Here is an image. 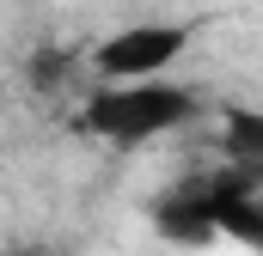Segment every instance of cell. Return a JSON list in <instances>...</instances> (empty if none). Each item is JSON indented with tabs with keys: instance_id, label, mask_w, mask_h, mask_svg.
<instances>
[{
	"instance_id": "obj_1",
	"label": "cell",
	"mask_w": 263,
	"mask_h": 256,
	"mask_svg": "<svg viewBox=\"0 0 263 256\" xmlns=\"http://www.w3.org/2000/svg\"><path fill=\"white\" fill-rule=\"evenodd\" d=\"M196 116V92L153 73V79H92L86 104H80V128L117 146H141L159 140L172 128H184Z\"/></svg>"
},
{
	"instance_id": "obj_2",
	"label": "cell",
	"mask_w": 263,
	"mask_h": 256,
	"mask_svg": "<svg viewBox=\"0 0 263 256\" xmlns=\"http://www.w3.org/2000/svg\"><path fill=\"white\" fill-rule=\"evenodd\" d=\"M153 226L165 238H178V244H208L220 232H233V238L251 244L257 226H263L251 165L245 171H227V177H190V183H178V189L153 207Z\"/></svg>"
},
{
	"instance_id": "obj_3",
	"label": "cell",
	"mask_w": 263,
	"mask_h": 256,
	"mask_svg": "<svg viewBox=\"0 0 263 256\" xmlns=\"http://www.w3.org/2000/svg\"><path fill=\"white\" fill-rule=\"evenodd\" d=\"M190 49V25H123L110 31L92 55H86V73L92 79H153V73H172Z\"/></svg>"
},
{
	"instance_id": "obj_4",
	"label": "cell",
	"mask_w": 263,
	"mask_h": 256,
	"mask_svg": "<svg viewBox=\"0 0 263 256\" xmlns=\"http://www.w3.org/2000/svg\"><path fill=\"white\" fill-rule=\"evenodd\" d=\"M73 67H80V55H62V49H49V55H37V61H31V86H37V92H55V86H62Z\"/></svg>"
},
{
	"instance_id": "obj_5",
	"label": "cell",
	"mask_w": 263,
	"mask_h": 256,
	"mask_svg": "<svg viewBox=\"0 0 263 256\" xmlns=\"http://www.w3.org/2000/svg\"><path fill=\"white\" fill-rule=\"evenodd\" d=\"M80 6H98V0H80Z\"/></svg>"
}]
</instances>
